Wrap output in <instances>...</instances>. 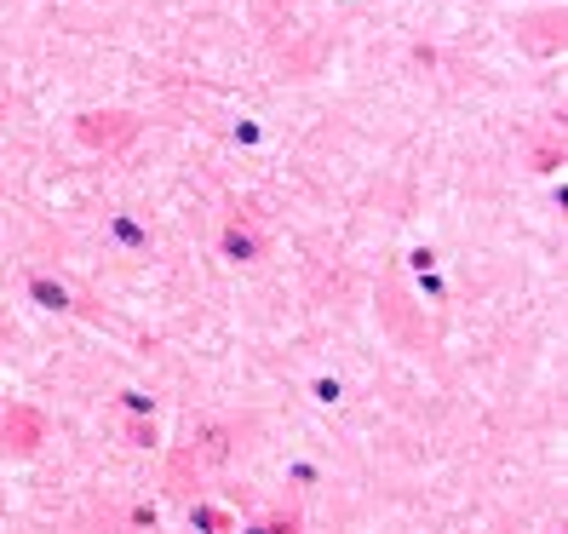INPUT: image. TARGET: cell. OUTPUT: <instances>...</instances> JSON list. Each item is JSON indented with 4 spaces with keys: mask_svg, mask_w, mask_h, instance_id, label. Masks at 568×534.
<instances>
[{
    "mask_svg": "<svg viewBox=\"0 0 568 534\" xmlns=\"http://www.w3.org/2000/svg\"><path fill=\"white\" fill-rule=\"evenodd\" d=\"M35 299H46L52 310H63V305H69V293H63V288H52V281H35Z\"/></svg>",
    "mask_w": 568,
    "mask_h": 534,
    "instance_id": "obj_1",
    "label": "cell"
},
{
    "mask_svg": "<svg viewBox=\"0 0 568 534\" xmlns=\"http://www.w3.org/2000/svg\"><path fill=\"white\" fill-rule=\"evenodd\" d=\"M259 534H293V523H270V529H259Z\"/></svg>",
    "mask_w": 568,
    "mask_h": 534,
    "instance_id": "obj_2",
    "label": "cell"
}]
</instances>
